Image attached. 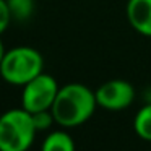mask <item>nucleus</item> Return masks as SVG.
Masks as SVG:
<instances>
[{
  "mask_svg": "<svg viewBox=\"0 0 151 151\" xmlns=\"http://www.w3.org/2000/svg\"><path fill=\"white\" fill-rule=\"evenodd\" d=\"M125 15L138 34L151 37V0H128Z\"/></svg>",
  "mask_w": 151,
  "mask_h": 151,
  "instance_id": "423d86ee",
  "label": "nucleus"
},
{
  "mask_svg": "<svg viewBox=\"0 0 151 151\" xmlns=\"http://www.w3.org/2000/svg\"><path fill=\"white\" fill-rule=\"evenodd\" d=\"M44 70V59L39 50L28 46H18L7 50L0 65V76L13 86L23 88L28 81L41 75Z\"/></svg>",
  "mask_w": 151,
  "mask_h": 151,
  "instance_id": "f03ea898",
  "label": "nucleus"
},
{
  "mask_svg": "<svg viewBox=\"0 0 151 151\" xmlns=\"http://www.w3.org/2000/svg\"><path fill=\"white\" fill-rule=\"evenodd\" d=\"M36 133L33 115L26 109H10L0 115V151H28Z\"/></svg>",
  "mask_w": 151,
  "mask_h": 151,
  "instance_id": "7ed1b4c3",
  "label": "nucleus"
},
{
  "mask_svg": "<svg viewBox=\"0 0 151 151\" xmlns=\"http://www.w3.org/2000/svg\"><path fill=\"white\" fill-rule=\"evenodd\" d=\"M59 83L52 75L41 73L31 81H28L23 86V94H21V107L28 112H39L47 111L52 107L55 96L59 93Z\"/></svg>",
  "mask_w": 151,
  "mask_h": 151,
  "instance_id": "20e7f679",
  "label": "nucleus"
},
{
  "mask_svg": "<svg viewBox=\"0 0 151 151\" xmlns=\"http://www.w3.org/2000/svg\"><path fill=\"white\" fill-rule=\"evenodd\" d=\"M133 130L141 140L151 141V102L137 112L133 119Z\"/></svg>",
  "mask_w": 151,
  "mask_h": 151,
  "instance_id": "6e6552de",
  "label": "nucleus"
},
{
  "mask_svg": "<svg viewBox=\"0 0 151 151\" xmlns=\"http://www.w3.org/2000/svg\"><path fill=\"white\" fill-rule=\"evenodd\" d=\"M13 20L12 18V13L10 10H8V5L5 0H0V36L5 33V29L8 28V24H10V21Z\"/></svg>",
  "mask_w": 151,
  "mask_h": 151,
  "instance_id": "9b49d317",
  "label": "nucleus"
},
{
  "mask_svg": "<svg viewBox=\"0 0 151 151\" xmlns=\"http://www.w3.org/2000/svg\"><path fill=\"white\" fill-rule=\"evenodd\" d=\"M5 47H4V42H2V39H0V65H2V60H4V57H5Z\"/></svg>",
  "mask_w": 151,
  "mask_h": 151,
  "instance_id": "f8f14e48",
  "label": "nucleus"
},
{
  "mask_svg": "<svg viewBox=\"0 0 151 151\" xmlns=\"http://www.w3.org/2000/svg\"><path fill=\"white\" fill-rule=\"evenodd\" d=\"M96 107L98 102L94 91L81 83H68L59 88L50 111L55 124L65 128H73L88 122Z\"/></svg>",
  "mask_w": 151,
  "mask_h": 151,
  "instance_id": "f257e3e1",
  "label": "nucleus"
},
{
  "mask_svg": "<svg viewBox=\"0 0 151 151\" xmlns=\"http://www.w3.org/2000/svg\"><path fill=\"white\" fill-rule=\"evenodd\" d=\"M98 107L119 112L128 109L135 101V88L127 80H109L94 91Z\"/></svg>",
  "mask_w": 151,
  "mask_h": 151,
  "instance_id": "39448f33",
  "label": "nucleus"
},
{
  "mask_svg": "<svg viewBox=\"0 0 151 151\" xmlns=\"http://www.w3.org/2000/svg\"><path fill=\"white\" fill-rule=\"evenodd\" d=\"M12 18L17 21H24L31 18L34 12V0H5Z\"/></svg>",
  "mask_w": 151,
  "mask_h": 151,
  "instance_id": "1a4fd4ad",
  "label": "nucleus"
},
{
  "mask_svg": "<svg viewBox=\"0 0 151 151\" xmlns=\"http://www.w3.org/2000/svg\"><path fill=\"white\" fill-rule=\"evenodd\" d=\"M41 151H75V141L67 132L57 130L46 137Z\"/></svg>",
  "mask_w": 151,
  "mask_h": 151,
  "instance_id": "0eeeda50",
  "label": "nucleus"
},
{
  "mask_svg": "<svg viewBox=\"0 0 151 151\" xmlns=\"http://www.w3.org/2000/svg\"><path fill=\"white\" fill-rule=\"evenodd\" d=\"M31 115H33V122H34V127H36L37 132L47 130V128L55 122V119H54L50 109H47V111H39V112H33Z\"/></svg>",
  "mask_w": 151,
  "mask_h": 151,
  "instance_id": "9d476101",
  "label": "nucleus"
}]
</instances>
